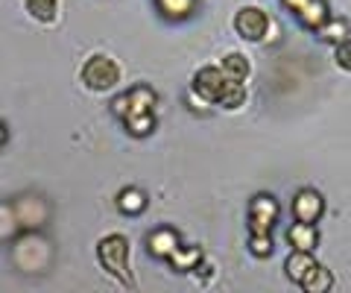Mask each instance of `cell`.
I'll list each match as a JSON object with an SVG mask.
<instances>
[{
    "label": "cell",
    "mask_w": 351,
    "mask_h": 293,
    "mask_svg": "<svg viewBox=\"0 0 351 293\" xmlns=\"http://www.w3.org/2000/svg\"><path fill=\"white\" fill-rule=\"evenodd\" d=\"M97 255H100L103 267L108 273H114L120 281H126L129 285V241L123 235H108L103 237L100 244H97Z\"/></svg>",
    "instance_id": "1"
},
{
    "label": "cell",
    "mask_w": 351,
    "mask_h": 293,
    "mask_svg": "<svg viewBox=\"0 0 351 293\" xmlns=\"http://www.w3.org/2000/svg\"><path fill=\"white\" fill-rule=\"evenodd\" d=\"M82 80H85L88 89H94V91H106V89H112V85H117L120 71H117V65H114L112 59H106V56H94V59L82 68Z\"/></svg>",
    "instance_id": "2"
},
{
    "label": "cell",
    "mask_w": 351,
    "mask_h": 293,
    "mask_svg": "<svg viewBox=\"0 0 351 293\" xmlns=\"http://www.w3.org/2000/svg\"><path fill=\"white\" fill-rule=\"evenodd\" d=\"M278 220V202L267 197V194H261V197L252 200L249 205V229L252 235H269L272 226Z\"/></svg>",
    "instance_id": "3"
},
{
    "label": "cell",
    "mask_w": 351,
    "mask_h": 293,
    "mask_svg": "<svg viewBox=\"0 0 351 293\" xmlns=\"http://www.w3.org/2000/svg\"><path fill=\"white\" fill-rule=\"evenodd\" d=\"M237 32L243 38H249V41H258V38H263L267 36V30H269V18L261 12L258 6H246V9H240L237 12Z\"/></svg>",
    "instance_id": "4"
},
{
    "label": "cell",
    "mask_w": 351,
    "mask_h": 293,
    "mask_svg": "<svg viewBox=\"0 0 351 293\" xmlns=\"http://www.w3.org/2000/svg\"><path fill=\"white\" fill-rule=\"evenodd\" d=\"M226 82H228V73H226V71H219V68H202V71L193 77V89L199 91L205 100L219 103Z\"/></svg>",
    "instance_id": "5"
},
{
    "label": "cell",
    "mask_w": 351,
    "mask_h": 293,
    "mask_svg": "<svg viewBox=\"0 0 351 293\" xmlns=\"http://www.w3.org/2000/svg\"><path fill=\"white\" fill-rule=\"evenodd\" d=\"M293 211L299 220L304 223H316L322 214V197L316 191H299L295 194V202H293Z\"/></svg>",
    "instance_id": "6"
},
{
    "label": "cell",
    "mask_w": 351,
    "mask_h": 293,
    "mask_svg": "<svg viewBox=\"0 0 351 293\" xmlns=\"http://www.w3.org/2000/svg\"><path fill=\"white\" fill-rule=\"evenodd\" d=\"M176 249H179V235L173 229H158L149 235V253L158 258H170Z\"/></svg>",
    "instance_id": "7"
},
{
    "label": "cell",
    "mask_w": 351,
    "mask_h": 293,
    "mask_svg": "<svg viewBox=\"0 0 351 293\" xmlns=\"http://www.w3.org/2000/svg\"><path fill=\"white\" fill-rule=\"evenodd\" d=\"M295 15H299V21L307 30H322L328 24V9H325L322 0H307Z\"/></svg>",
    "instance_id": "8"
},
{
    "label": "cell",
    "mask_w": 351,
    "mask_h": 293,
    "mask_svg": "<svg viewBox=\"0 0 351 293\" xmlns=\"http://www.w3.org/2000/svg\"><path fill=\"white\" fill-rule=\"evenodd\" d=\"M287 241H290L295 249H302V253H311V249L316 246V241H319V235H316L313 223L299 220V223H295L293 229L287 232Z\"/></svg>",
    "instance_id": "9"
},
{
    "label": "cell",
    "mask_w": 351,
    "mask_h": 293,
    "mask_svg": "<svg viewBox=\"0 0 351 293\" xmlns=\"http://www.w3.org/2000/svg\"><path fill=\"white\" fill-rule=\"evenodd\" d=\"M331 285H334V276H331V270H325L322 264H313L311 273L302 281V288L307 293H325V290H331Z\"/></svg>",
    "instance_id": "10"
},
{
    "label": "cell",
    "mask_w": 351,
    "mask_h": 293,
    "mask_svg": "<svg viewBox=\"0 0 351 293\" xmlns=\"http://www.w3.org/2000/svg\"><path fill=\"white\" fill-rule=\"evenodd\" d=\"M152 106H156V94L144 89V85L129 91V115H147V112H152Z\"/></svg>",
    "instance_id": "11"
},
{
    "label": "cell",
    "mask_w": 351,
    "mask_h": 293,
    "mask_svg": "<svg viewBox=\"0 0 351 293\" xmlns=\"http://www.w3.org/2000/svg\"><path fill=\"white\" fill-rule=\"evenodd\" d=\"M311 267H313V258H311V253H302V249H295V253L287 258V276L293 279V281H304V276L311 273Z\"/></svg>",
    "instance_id": "12"
},
{
    "label": "cell",
    "mask_w": 351,
    "mask_h": 293,
    "mask_svg": "<svg viewBox=\"0 0 351 293\" xmlns=\"http://www.w3.org/2000/svg\"><path fill=\"white\" fill-rule=\"evenodd\" d=\"M199 258H202V249L199 246H179L170 255V264L176 270H193L196 264H199Z\"/></svg>",
    "instance_id": "13"
},
{
    "label": "cell",
    "mask_w": 351,
    "mask_h": 293,
    "mask_svg": "<svg viewBox=\"0 0 351 293\" xmlns=\"http://www.w3.org/2000/svg\"><path fill=\"white\" fill-rule=\"evenodd\" d=\"M117 205H120V211H126V214H141L147 209V197L138 188H126V191H120Z\"/></svg>",
    "instance_id": "14"
},
{
    "label": "cell",
    "mask_w": 351,
    "mask_h": 293,
    "mask_svg": "<svg viewBox=\"0 0 351 293\" xmlns=\"http://www.w3.org/2000/svg\"><path fill=\"white\" fill-rule=\"evenodd\" d=\"M126 121V129L132 135H149L152 129H156V115L152 112H147V115H129V117H123Z\"/></svg>",
    "instance_id": "15"
},
{
    "label": "cell",
    "mask_w": 351,
    "mask_h": 293,
    "mask_svg": "<svg viewBox=\"0 0 351 293\" xmlns=\"http://www.w3.org/2000/svg\"><path fill=\"white\" fill-rule=\"evenodd\" d=\"M243 100H246V89H243V82L228 77L226 89H223V97H219V103H223V106H228V108H237V106L243 103Z\"/></svg>",
    "instance_id": "16"
},
{
    "label": "cell",
    "mask_w": 351,
    "mask_h": 293,
    "mask_svg": "<svg viewBox=\"0 0 351 293\" xmlns=\"http://www.w3.org/2000/svg\"><path fill=\"white\" fill-rule=\"evenodd\" d=\"M319 38L331 41V45H343V41L348 38V24L346 21H328V24L319 30Z\"/></svg>",
    "instance_id": "17"
},
{
    "label": "cell",
    "mask_w": 351,
    "mask_h": 293,
    "mask_svg": "<svg viewBox=\"0 0 351 293\" xmlns=\"http://www.w3.org/2000/svg\"><path fill=\"white\" fill-rule=\"evenodd\" d=\"M223 71H226L232 80H246L249 62H246V56H240V53H228V56L223 59Z\"/></svg>",
    "instance_id": "18"
},
{
    "label": "cell",
    "mask_w": 351,
    "mask_h": 293,
    "mask_svg": "<svg viewBox=\"0 0 351 293\" xmlns=\"http://www.w3.org/2000/svg\"><path fill=\"white\" fill-rule=\"evenodd\" d=\"M158 9L167 18H188L193 9V0H158Z\"/></svg>",
    "instance_id": "19"
},
{
    "label": "cell",
    "mask_w": 351,
    "mask_h": 293,
    "mask_svg": "<svg viewBox=\"0 0 351 293\" xmlns=\"http://www.w3.org/2000/svg\"><path fill=\"white\" fill-rule=\"evenodd\" d=\"M27 9L41 21H50L56 15V0H27Z\"/></svg>",
    "instance_id": "20"
},
{
    "label": "cell",
    "mask_w": 351,
    "mask_h": 293,
    "mask_svg": "<svg viewBox=\"0 0 351 293\" xmlns=\"http://www.w3.org/2000/svg\"><path fill=\"white\" fill-rule=\"evenodd\" d=\"M252 253H255V255H269L272 253V237L269 235H252Z\"/></svg>",
    "instance_id": "21"
},
{
    "label": "cell",
    "mask_w": 351,
    "mask_h": 293,
    "mask_svg": "<svg viewBox=\"0 0 351 293\" xmlns=\"http://www.w3.org/2000/svg\"><path fill=\"white\" fill-rule=\"evenodd\" d=\"M337 62H339V65H343V68H346V71H351V41H348V38H346V41H343V45H339V47H337Z\"/></svg>",
    "instance_id": "22"
},
{
    "label": "cell",
    "mask_w": 351,
    "mask_h": 293,
    "mask_svg": "<svg viewBox=\"0 0 351 293\" xmlns=\"http://www.w3.org/2000/svg\"><path fill=\"white\" fill-rule=\"evenodd\" d=\"M112 108H114V115H120V117H126V115H129V94H120V97H114V103H112Z\"/></svg>",
    "instance_id": "23"
},
{
    "label": "cell",
    "mask_w": 351,
    "mask_h": 293,
    "mask_svg": "<svg viewBox=\"0 0 351 293\" xmlns=\"http://www.w3.org/2000/svg\"><path fill=\"white\" fill-rule=\"evenodd\" d=\"M307 3V0H284V6H287V9H293V12H299V9Z\"/></svg>",
    "instance_id": "24"
}]
</instances>
